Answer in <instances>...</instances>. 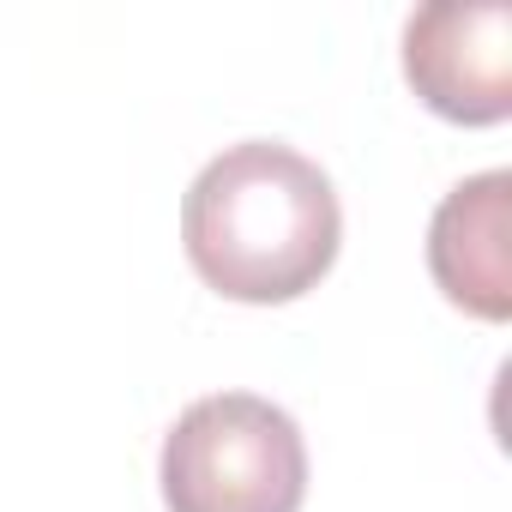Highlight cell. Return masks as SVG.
Listing matches in <instances>:
<instances>
[{
    "mask_svg": "<svg viewBox=\"0 0 512 512\" xmlns=\"http://www.w3.org/2000/svg\"><path fill=\"white\" fill-rule=\"evenodd\" d=\"M410 91L458 127H500L512 115V7L440 0L404 25Z\"/></svg>",
    "mask_w": 512,
    "mask_h": 512,
    "instance_id": "3957f363",
    "label": "cell"
},
{
    "mask_svg": "<svg viewBox=\"0 0 512 512\" xmlns=\"http://www.w3.org/2000/svg\"><path fill=\"white\" fill-rule=\"evenodd\" d=\"M338 241L344 211L332 175L278 139L229 145L193 175L181 199L187 266L205 278V290L247 308L308 296L332 272Z\"/></svg>",
    "mask_w": 512,
    "mask_h": 512,
    "instance_id": "6da1fadb",
    "label": "cell"
},
{
    "mask_svg": "<svg viewBox=\"0 0 512 512\" xmlns=\"http://www.w3.org/2000/svg\"><path fill=\"white\" fill-rule=\"evenodd\" d=\"M157 482L169 512H302L308 440L260 392H211L163 434Z\"/></svg>",
    "mask_w": 512,
    "mask_h": 512,
    "instance_id": "7a4b0ae2",
    "label": "cell"
},
{
    "mask_svg": "<svg viewBox=\"0 0 512 512\" xmlns=\"http://www.w3.org/2000/svg\"><path fill=\"white\" fill-rule=\"evenodd\" d=\"M428 272L440 296L488 326L512 314V175L482 169L458 181L428 223Z\"/></svg>",
    "mask_w": 512,
    "mask_h": 512,
    "instance_id": "277c9868",
    "label": "cell"
}]
</instances>
